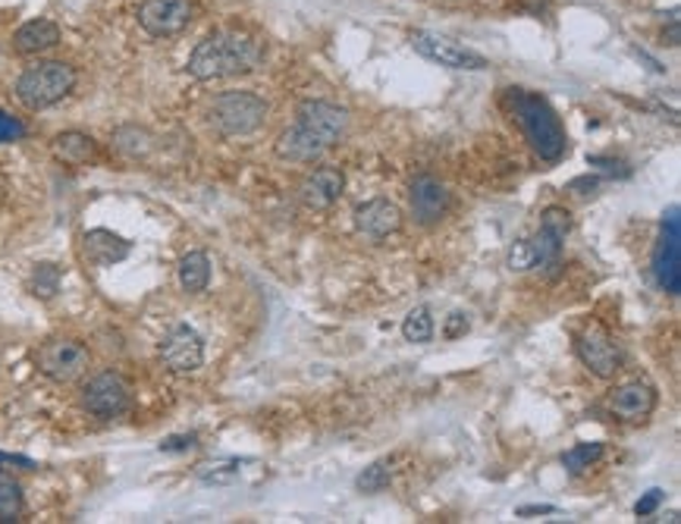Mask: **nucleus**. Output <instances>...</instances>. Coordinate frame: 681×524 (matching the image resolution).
I'll return each instance as SVG.
<instances>
[{
	"instance_id": "1",
	"label": "nucleus",
	"mask_w": 681,
	"mask_h": 524,
	"mask_svg": "<svg viewBox=\"0 0 681 524\" xmlns=\"http://www.w3.org/2000/svg\"><path fill=\"white\" fill-rule=\"evenodd\" d=\"M261 57L264 51H261L258 38H251L248 32L223 28V32H214L195 45L186 70H189L191 79L211 83V79H230V76H243V73L258 70Z\"/></svg>"
},
{
	"instance_id": "2",
	"label": "nucleus",
	"mask_w": 681,
	"mask_h": 524,
	"mask_svg": "<svg viewBox=\"0 0 681 524\" xmlns=\"http://www.w3.org/2000/svg\"><path fill=\"white\" fill-rule=\"evenodd\" d=\"M503 108L516 120L524 141L531 145V151L541 161L556 164L566 154L569 138H566V129H562L559 116L549 108V101H546L544 95H534L528 88H506Z\"/></svg>"
},
{
	"instance_id": "3",
	"label": "nucleus",
	"mask_w": 681,
	"mask_h": 524,
	"mask_svg": "<svg viewBox=\"0 0 681 524\" xmlns=\"http://www.w3.org/2000/svg\"><path fill=\"white\" fill-rule=\"evenodd\" d=\"M76 85V70L63 60H41L16 79V98L28 111H45L63 101Z\"/></svg>"
},
{
	"instance_id": "4",
	"label": "nucleus",
	"mask_w": 681,
	"mask_h": 524,
	"mask_svg": "<svg viewBox=\"0 0 681 524\" xmlns=\"http://www.w3.org/2000/svg\"><path fill=\"white\" fill-rule=\"evenodd\" d=\"M268 116L264 98L251 91H223L208 104V126L223 138L251 136Z\"/></svg>"
},
{
	"instance_id": "5",
	"label": "nucleus",
	"mask_w": 681,
	"mask_h": 524,
	"mask_svg": "<svg viewBox=\"0 0 681 524\" xmlns=\"http://www.w3.org/2000/svg\"><path fill=\"white\" fill-rule=\"evenodd\" d=\"M35 364L45 377H51L57 384H73L88 371L91 355L79 339H51L35 352Z\"/></svg>"
},
{
	"instance_id": "6",
	"label": "nucleus",
	"mask_w": 681,
	"mask_h": 524,
	"mask_svg": "<svg viewBox=\"0 0 681 524\" xmlns=\"http://www.w3.org/2000/svg\"><path fill=\"white\" fill-rule=\"evenodd\" d=\"M654 276L659 289H666L669 296L681 292V223L679 208H669L666 221H663V236L654 251Z\"/></svg>"
},
{
	"instance_id": "7",
	"label": "nucleus",
	"mask_w": 681,
	"mask_h": 524,
	"mask_svg": "<svg viewBox=\"0 0 681 524\" xmlns=\"http://www.w3.org/2000/svg\"><path fill=\"white\" fill-rule=\"evenodd\" d=\"M411 48L424 60L439 63V66H449V70H487V57H481L471 48H462L459 41L446 38V35H434V32H414L411 35Z\"/></svg>"
},
{
	"instance_id": "8",
	"label": "nucleus",
	"mask_w": 681,
	"mask_h": 524,
	"mask_svg": "<svg viewBox=\"0 0 681 524\" xmlns=\"http://www.w3.org/2000/svg\"><path fill=\"white\" fill-rule=\"evenodd\" d=\"M195 20V3L191 0H141L138 7V26L151 38H170L186 32Z\"/></svg>"
},
{
	"instance_id": "9",
	"label": "nucleus",
	"mask_w": 681,
	"mask_h": 524,
	"mask_svg": "<svg viewBox=\"0 0 681 524\" xmlns=\"http://www.w3.org/2000/svg\"><path fill=\"white\" fill-rule=\"evenodd\" d=\"M574 349H578V359L584 361V367H587L591 374L603 377V380L616 377V371L622 367V352H619V346L612 342V336L603 330L599 324H591V327H584V330L578 333Z\"/></svg>"
},
{
	"instance_id": "10",
	"label": "nucleus",
	"mask_w": 681,
	"mask_h": 524,
	"mask_svg": "<svg viewBox=\"0 0 681 524\" xmlns=\"http://www.w3.org/2000/svg\"><path fill=\"white\" fill-rule=\"evenodd\" d=\"M83 409L95 414V417H116V414H123L129 409V384L120 374H113V371L95 374L83 387Z\"/></svg>"
},
{
	"instance_id": "11",
	"label": "nucleus",
	"mask_w": 681,
	"mask_h": 524,
	"mask_svg": "<svg viewBox=\"0 0 681 524\" xmlns=\"http://www.w3.org/2000/svg\"><path fill=\"white\" fill-rule=\"evenodd\" d=\"M572 229V214L559 204L546 208L541 214V229L537 236L531 239L534 251H537V267L541 271H556L559 267V258H562V246H566V236Z\"/></svg>"
},
{
	"instance_id": "12",
	"label": "nucleus",
	"mask_w": 681,
	"mask_h": 524,
	"mask_svg": "<svg viewBox=\"0 0 681 524\" xmlns=\"http://www.w3.org/2000/svg\"><path fill=\"white\" fill-rule=\"evenodd\" d=\"M161 359L170 371L176 374H191L205 364V339L198 333L179 324L166 333V339L161 342Z\"/></svg>"
},
{
	"instance_id": "13",
	"label": "nucleus",
	"mask_w": 681,
	"mask_h": 524,
	"mask_svg": "<svg viewBox=\"0 0 681 524\" xmlns=\"http://www.w3.org/2000/svg\"><path fill=\"white\" fill-rule=\"evenodd\" d=\"M296 116H299L296 123H301L308 133H314L327 148L346 136V126H349V113L327 101H301Z\"/></svg>"
},
{
	"instance_id": "14",
	"label": "nucleus",
	"mask_w": 681,
	"mask_h": 524,
	"mask_svg": "<svg viewBox=\"0 0 681 524\" xmlns=\"http://www.w3.org/2000/svg\"><path fill=\"white\" fill-rule=\"evenodd\" d=\"M409 208L414 223L434 226V223L443 221L446 211H449V192H446L443 183H436L434 176H418V179L411 183Z\"/></svg>"
},
{
	"instance_id": "15",
	"label": "nucleus",
	"mask_w": 681,
	"mask_h": 524,
	"mask_svg": "<svg viewBox=\"0 0 681 524\" xmlns=\"http://www.w3.org/2000/svg\"><path fill=\"white\" fill-rule=\"evenodd\" d=\"M656 409V389L651 384H641V380H631L622 384L609 392V412L616 414L619 421L628 424H641L647 421Z\"/></svg>"
},
{
	"instance_id": "16",
	"label": "nucleus",
	"mask_w": 681,
	"mask_h": 524,
	"mask_svg": "<svg viewBox=\"0 0 681 524\" xmlns=\"http://www.w3.org/2000/svg\"><path fill=\"white\" fill-rule=\"evenodd\" d=\"M355 226H358L361 236L381 242V239L393 236V233L403 226V214H399V208H396L393 201H386V198H371V201H364V204L355 211Z\"/></svg>"
},
{
	"instance_id": "17",
	"label": "nucleus",
	"mask_w": 681,
	"mask_h": 524,
	"mask_svg": "<svg viewBox=\"0 0 681 524\" xmlns=\"http://www.w3.org/2000/svg\"><path fill=\"white\" fill-rule=\"evenodd\" d=\"M343 186H346V179H343V173L336 166H321V170L308 173L305 183L299 186L301 204L311 208V211H324V208L339 201Z\"/></svg>"
},
{
	"instance_id": "18",
	"label": "nucleus",
	"mask_w": 681,
	"mask_h": 524,
	"mask_svg": "<svg viewBox=\"0 0 681 524\" xmlns=\"http://www.w3.org/2000/svg\"><path fill=\"white\" fill-rule=\"evenodd\" d=\"M83 251L95 267H113L129 258L133 242H126L113 229H88L83 236Z\"/></svg>"
},
{
	"instance_id": "19",
	"label": "nucleus",
	"mask_w": 681,
	"mask_h": 524,
	"mask_svg": "<svg viewBox=\"0 0 681 524\" xmlns=\"http://www.w3.org/2000/svg\"><path fill=\"white\" fill-rule=\"evenodd\" d=\"M324 151H327V145L314 136V133H308L301 123L289 126L283 136L276 138V158H283V161H293V164H308V161H318Z\"/></svg>"
},
{
	"instance_id": "20",
	"label": "nucleus",
	"mask_w": 681,
	"mask_h": 524,
	"mask_svg": "<svg viewBox=\"0 0 681 524\" xmlns=\"http://www.w3.org/2000/svg\"><path fill=\"white\" fill-rule=\"evenodd\" d=\"M57 41H60V28L51 20H32V23L13 32V48H16V54L23 57L41 54V51L54 48Z\"/></svg>"
},
{
	"instance_id": "21",
	"label": "nucleus",
	"mask_w": 681,
	"mask_h": 524,
	"mask_svg": "<svg viewBox=\"0 0 681 524\" xmlns=\"http://www.w3.org/2000/svg\"><path fill=\"white\" fill-rule=\"evenodd\" d=\"M51 151H54L57 161H63V164L83 166L95 161L98 145H95V138L85 136V133H60L54 138V145H51Z\"/></svg>"
},
{
	"instance_id": "22",
	"label": "nucleus",
	"mask_w": 681,
	"mask_h": 524,
	"mask_svg": "<svg viewBox=\"0 0 681 524\" xmlns=\"http://www.w3.org/2000/svg\"><path fill=\"white\" fill-rule=\"evenodd\" d=\"M208 283H211V258L205 251H189L179 261V286L191 296H198L208 289Z\"/></svg>"
},
{
	"instance_id": "23",
	"label": "nucleus",
	"mask_w": 681,
	"mask_h": 524,
	"mask_svg": "<svg viewBox=\"0 0 681 524\" xmlns=\"http://www.w3.org/2000/svg\"><path fill=\"white\" fill-rule=\"evenodd\" d=\"M113 148H116L123 158L138 161V158H145V154L151 151V136H148L145 129H138V126H123V129H116V136H113Z\"/></svg>"
},
{
	"instance_id": "24",
	"label": "nucleus",
	"mask_w": 681,
	"mask_h": 524,
	"mask_svg": "<svg viewBox=\"0 0 681 524\" xmlns=\"http://www.w3.org/2000/svg\"><path fill=\"white\" fill-rule=\"evenodd\" d=\"M23 512V487L13 474L0 471V522H16Z\"/></svg>"
},
{
	"instance_id": "25",
	"label": "nucleus",
	"mask_w": 681,
	"mask_h": 524,
	"mask_svg": "<svg viewBox=\"0 0 681 524\" xmlns=\"http://www.w3.org/2000/svg\"><path fill=\"white\" fill-rule=\"evenodd\" d=\"M403 336H406L409 342H418V346L434 339V317H431V308H428V304L411 308L406 324H403Z\"/></svg>"
},
{
	"instance_id": "26",
	"label": "nucleus",
	"mask_w": 681,
	"mask_h": 524,
	"mask_svg": "<svg viewBox=\"0 0 681 524\" xmlns=\"http://www.w3.org/2000/svg\"><path fill=\"white\" fill-rule=\"evenodd\" d=\"M599 456H603V442H578L562 456V465L569 469V474H581L584 469H591Z\"/></svg>"
},
{
	"instance_id": "27",
	"label": "nucleus",
	"mask_w": 681,
	"mask_h": 524,
	"mask_svg": "<svg viewBox=\"0 0 681 524\" xmlns=\"http://www.w3.org/2000/svg\"><path fill=\"white\" fill-rule=\"evenodd\" d=\"M389 477H393L389 462H374V465H368V469L358 474L355 487H358L361 494H381V490L389 487Z\"/></svg>"
},
{
	"instance_id": "28",
	"label": "nucleus",
	"mask_w": 681,
	"mask_h": 524,
	"mask_svg": "<svg viewBox=\"0 0 681 524\" xmlns=\"http://www.w3.org/2000/svg\"><path fill=\"white\" fill-rule=\"evenodd\" d=\"M506 267L512 271V274H528V271H534L537 267V251H534V242L531 239H521L516 242L509 254H506Z\"/></svg>"
},
{
	"instance_id": "29",
	"label": "nucleus",
	"mask_w": 681,
	"mask_h": 524,
	"mask_svg": "<svg viewBox=\"0 0 681 524\" xmlns=\"http://www.w3.org/2000/svg\"><path fill=\"white\" fill-rule=\"evenodd\" d=\"M57 286H60V271H57L54 264H38V271L32 276V289H35V296H41V299H51L57 292Z\"/></svg>"
},
{
	"instance_id": "30",
	"label": "nucleus",
	"mask_w": 681,
	"mask_h": 524,
	"mask_svg": "<svg viewBox=\"0 0 681 524\" xmlns=\"http://www.w3.org/2000/svg\"><path fill=\"white\" fill-rule=\"evenodd\" d=\"M239 474V462H218V465H205L201 469V481L205 484H230Z\"/></svg>"
},
{
	"instance_id": "31",
	"label": "nucleus",
	"mask_w": 681,
	"mask_h": 524,
	"mask_svg": "<svg viewBox=\"0 0 681 524\" xmlns=\"http://www.w3.org/2000/svg\"><path fill=\"white\" fill-rule=\"evenodd\" d=\"M23 136H26V123H23V120H16L13 113L0 111V145H7V141H20Z\"/></svg>"
},
{
	"instance_id": "32",
	"label": "nucleus",
	"mask_w": 681,
	"mask_h": 524,
	"mask_svg": "<svg viewBox=\"0 0 681 524\" xmlns=\"http://www.w3.org/2000/svg\"><path fill=\"white\" fill-rule=\"evenodd\" d=\"M659 502H663V490H647V497L637 499V506H634V512L644 519V515H654L656 509H659Z\"/></svg>"
},
{
	"instance_id": "33",
	"label": "nucleus",
	"mask_w": 681,
	"mask_h": 524,
	"mask_svg": "<svg viewBox=\"0 0 681 524\" xmlns=\"http://www.w3.org/2000/svg\"><path fill=\"white\" fill-rule=\"evenodd\" d=\"M462 333H468V321H465V314H453V317L446 321V339H459Z\"/></svg>"
},
{
	"instance_id": "34",
	"label": "nucleus",
	"mask_w": 681,
	"mask_h": 524,
	"mask_svg": "<svg viewBox=\"0 0 681 524\" xmlns=\"http://www.w3.org/2000/svg\"><path fill=\"white\" fill-rule=\"evenodd\" d=\"M556 512V506H521L518 509V515L524 519V515H553Z\"/></svg>"
},
{
	"instance_id": "35",
	"label": "nucleus",
	"mask_w": 681,
	"mask_h": 524,
	"mask_svg": "<svg viewBox=\"0 0 681 524\" xmlns=\"http://www.w3.org/2000/svg\"><path fill=\"white\" fill-rule=\"evenodd\" d=\"M191 442H195V437H173V440H166L161 449H166V452H170V449H189Z\"/></svg>"
},
{
	"instance_id": "36",
	"label": "nucleus",
	"mask_w": 681,
	"mask_h": 524,
	"mask_svg": "<svg viewBox=\"0 0 681 524\" xmlns=\"http://www.w3.org/2000/svg\"><path fill=\"white\" fill-rule=\"evenodd\" d=\"M0 462H10V465H23V469H32V462H28V459H20V456H3V452H0Z\"/></svg>"
}]
</instances>
